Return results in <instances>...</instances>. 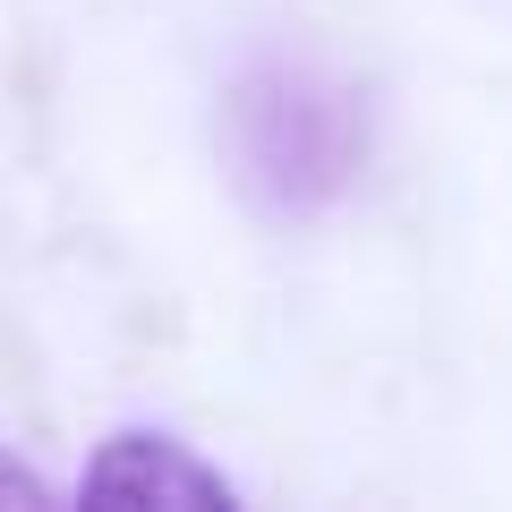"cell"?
<instances>
[{"label":"cell","mask_w":512,"mask_h":512,"mask_svg":"<svg viewBox=\"0 0 512 512\" xmlns=\"http://www.w3.org/2000/svg\"><path fill=\"white\" fill-rule=\"evenodd\" d=\"M77 495H94V504H239L231 478L171 436H111L86 461V487Z\"/></svg>","instance_id":"cell-1"},{"label":"cell","mask_w":512,"mask_h":512,"mask_svg":"<svg viewBox=\"0 0 512 512\" xmlns=\"http://www.w3.org/2000/svg\"><path fill=\"white\" fill-rule=\"evenodd\" d=\"M0 504H52V487H43V478L26 470V461H9V453H0Z\"/></svg>","instance_id":"cell-2"}]
</instances>
